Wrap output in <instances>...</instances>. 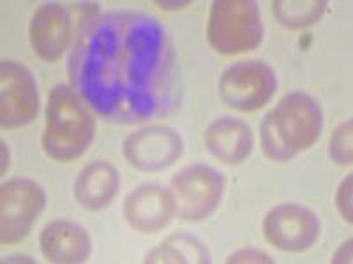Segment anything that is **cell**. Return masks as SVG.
Here are the masks:
<instances>
[{
	"label": "cell",
	"mask_w": 353,
	"mask_h": 264,
	"mask_svg": "<svg viewBox=\"0 0 353 264\" xmlns=\"http://www.w3.org/2000/svg\"><path fill=\"white\" fill-rule=\"evenodd\" d=\"M71 87L96 115L115 124L154 120L175 100V52L157 18L131 11L81 21L68 62Z\"/></svg>",
	"instance_id": "obj_1"
},
{
	"label": "cell",
	"mask_w": 353,
	"mask_h": 264,
	"mask_svg": "<svg viewBox=\"0 0 353 264\" xmlns=\"http://www.w3.org/2000/svg\"><path fill=\"white\" fill-rule=\"evenodd\" d=\"M323 129V111L313 96L295 90L283 97L260 124V143L265 157L288 162L314 146Z\"/></svg>",
	"instance_id": "obj_2"
},
{
	"label": "cell",
	"mask_w": 353,
	"mask_h": 264,
	"mask_svg": "<svg viewBox=\"0 0 353 264\" xmlns=\"http://www.w3.org/2000/svg\"><path fill=\"white\" fill-rule=\"evenodd\" d=\"M96 136L92 109L69 85L50 90L44 111L43 152L59 162H71L87 152Z\"/></svg>",
	"instance_id": "obj_3"
},
{
	"label": "cell",
	"mask_w": 353,
	"mask_h": 264,
	"mask_svg": "<svg viewBox=\"0 0 353 264\" xmlns=\"http://www.w3.org/2000/svg\"><path fill=\"white\" fill-rule=\"evenodd\" d=\"M207 41L221 55L254 52L263 41L260 8L254 0H216L207 21Z\"/></svg>",
	"instance_id": "obj_4"
},
{
	"label": "cell",
	"mask_w": 353,
	"mask_h": 264,
	"mask_svg": "<svg viewBox=\"0 0 353 264\" xmlns=\"http://www.w3.org/2000/svg\"><path fill=\"white\" fill-rule=\"evenodd\" d=\"M277 88L276 71L263 60H241L221 74L217 92L223 104L241 113L267 106Z\"/></svg>",
	"instance_id": "obj_5"
},
{
	"label": "cell",
	"mask_w": 353,
	"mask_h": 264,
	"mask_svg": "<svg viewBox=\"0 0 353 264\" xmlns=\"http://www.w3.org/2000/svg\"><path fill=\"white\" fill-rule=\"evenodd\" d=\"M176 215L185 222H201L219 208L225 194V178L207 164H193L176 173L170 182Z\"/></svg>",
	"instance_id": "obj_6"
},
{
	"label": "cell",
	"mask_w": 353,
	"mask_h": 264,
	"mask_svg": "<svg viewBox=\"0 0 353 264\" xmlns=\"http://www.w3.org/2000/svg\"><path fill=\"white\" fill-rule=\"evenodd\" d=\"M46 192L30 178H11L0 187V241L14 245L27 238L44 212Z\"/></svg>",
	"instance_id": "obj_7"
},
{
	"label": "cell",
	"mask_w": 353,
	"mask_h": 264,
	"mask_svg": "<svg viewBox=\"0 0 353 264\" xmlns=\"http://www.w3.org/2000/svg\"><path fill=\"white\" fill-rule=\"evenodd\" d=\"M39 111V88L32 71L17 60L0 64V125L14 131L28 125Z\"/></svg>",
	"instance_id": "obj_8"
},
{
	"label": "cell",
	"mask_w": 353,
	"mask_h": 264,
	"mask_svg": "<svg viewBox=\"0 0 353 264\" xmlns=\"http://www.w3.org/2000/svg\"><path fill=\"white\" fill-rule=\"evenodd\" d=\"M320 231L316 213L299 203L277 204L263 219L265 240L283 252H305L316 243Z\"/></svg>",
	"instance_id": "obj_9"
},
{
	"label": "cell",
	"mask_w": 353,
	"mask_h": 264,
	"mask_svg": "<svg viewBox=\"0 0 353 264\" xmlns=\"http://www.w3.org/2000/svg\"><path fill=\"white\" fill-rule=\"evenodd\" d=\"M184 140L168 125H149L131 132L124 141L122 153L131 168L141 173H157L181 159Z\"/></svg>",
	"instance_id": "obj_10"
},
{
	"label": "cell",
	"mask_w": 353,
	"mask_h": 264,
	"mask_svg": "<svg viewBox=\"0 0 353 264\" xmlns=\"http://www.w3.org/2000/svg\"><path fill=\"white\" fill-rule=\"evenodd\" d=\"M124 219L129 228L149 234L165 229L176 215L172 190L159 184H141L124 199Z\"/></svg>",
	"instance_id": "obj_11"
},
{
	"label": "cell",
	"mask_w": 353,
	"mask_h": 264,
	"mask_svg": "<svg viewBox=\"0 0 353 264\" xmlns=\"http://www.w3.org/2000/svg\"><path fill=\"white\" fill-rule=\"evenodd\" d=\"M71 12L61 2L39 6L28 25V39L32 52L43 62L61 60L71 41Z\"/></svg>",
	"instance_id": "obj_12"
},
{
	"label": "cell",
	"mask_w": 353,
	"mask_h": 264,
	"mask_svg": "<svg viewBox=\"0 0 353 264\" xmlns=\"http://www.w3.org/2000/svg\"><path fill=\"white\" fill-rule=\"evenodd\" d=\"M39 248L52 264H80L92 254V238L78 222L57 219L41 231Z\"/></svg>",
	"instance_id": "obj_13"
},
{
	"label": "cell",
	"mask_w": 353,
	"mask_h": 264,
	"mask_svg": "<svg viewBox=\"0 0 353 264\" xmlns=\"http://www.w3.org/2000/svg\"><path fill=\"white\" fill-rule=\"evenodd\" d=\"M205 146L226 166L241 164L253 152V132L241 118L221 116L210 122L203 134Z\"/></svg>",
	"instance_id": "obj_14"
},
{
	"label": "cell",
	"mask_w": 353,
	"mask_h": 264,
	"mask_svg": "<svg viewBox=\"0 0 353 264\" xmlns=\"http://www.w3.org/2000/svg\"><path fill=\"white\" fill-rule=\"evenodd\" d=\"M121 188V175L108 160H94L85 166L72 185V196L81 208L99 212L106 208Z\"/></svg>",
	"instance_id": "obj_15"
},
{
	"label": "cell",
	"mask_w": 353,
	"mask_h": 264,
	"mask_svg": "<svg viewBox=\"0 0 353 264\" xmlns=\"http://www.w3.org/2000/svg\"><path fill=\"white\" fill-rule=\"evenodd\" d=\"M145 264H209L212 263L209 248L193 234L176 232L154 247L143 257Z\"/></svg>",
	"instance_id": "obj_16"
},
{
	"label": "cell",
	"mask_w": 353,
	"mask_h": 264,
	"mask_svg": "<svg viewBox=\"0 0 353 264\" xmlns=\"http://www.w3.org/2000/svg\"><path fill=\"white\" fill-rule=\"evenodd\" d=\"M274 14L277 21L288 28H304L321 20L327 9L325 0H277L272 2Z\"/></svg>",
	"instance_id": "obj_17"
},
{
	"label": "cell",
	"mask_w": 353,
	"mask_h": 264,
	"mask_svg": "<svg viewBox=\"0 0 353 264\" xmlns=\"http://www.w3.org/2000/svg\"><path fill=\"white\" fill-rule=\"evenodd\" d=\"M330 159L339 166H352L353 162V122H343L332 132L329 141Z\"/></svg>",
	"instance_id": "obj_18"
},
{
	"label": "cell",
	"mask_w": 353,
	"mask_h": 264,
	"mask_svg": "<svg viewBox=\"0 0 353 264\" xmlns=\"http://www.w3.org/2000/svg\"><path fill=\"white\" fill-rule=\"evenodd\" d=\"M353 176L348 175L345 180L341 182V185L337 187L336 192V206L337 212L341 213L343 220H346L348 224L353 222V212H352V197H353Z\"/></svg>",
	"instance_id": "obj_19"
},
{
	"label": "cell",
	"mask_w": 353,
	"mask_h": 264,
	"mask_svg": "<svg viewBox=\"0 0 353 264\" xmlns=\"http://www.w3.org/2000/svg\"><path fill=\"white\" fill-rule=\"evenodd\" d=\"M228 264H261V263H274L272 257L269 256L263 250H258V248H241L237 252L230 254L228 259H226Z\"/></svg>",
	"instance_id": "obj_20"
},
{
	"label": "cell",
	"mask_w": 353,
	"mask_h": 264,
	"mask_svg": "<svg viewBox=\"0 0 353 264\" xmlns=\"http://www.w3.org/2000/svg\"><path fill=\"white\" fill-rule=\"evenodd\" d=\"M332 263H352V238L337 248V252L332 256Z\"/></svg>",
	"instance_id": "obj_21"
},
{
	"label": "cell",
	"mask_w": 353,
	"mask_h": 264,
	"mask_svg": "<svg viewBox=\"0 0 353 264\" xmlns=\"http://www.w3.org/2000/svg\"><path fill=\"white\" fill-rule=\"evenodd\" d=\"M9 169V148L6 141H2V175H6Z\"/></svg>",
	"instance_id": "obj_22"
},
{
	"label": "cell",
	"mask_w": 353,
	"mask_h": 264,
	"mask_svg": "<svg viewBox=\"0 0 353 264\" xmlns=\"http://www.w3.org/2000/svg\"><path fill=\"white\" fill-rule=\"evenodd\" d=\"M157 6H159V8H163V9H176V8H182V6H189V2H172V4H166V2H156Z\"/></svg>",
	"instance_id": "obj_23"
}]
</instances>
